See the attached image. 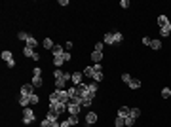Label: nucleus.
I'll list each match as a JSON object with an SVG mask.
<instances>
[{
  "label": "nucleus",
  "instance_id": "obj_39",
  "mask_svg": "<svg viewBox=\"0 0 171 127\" xmlns=\"http://www.w3.org/2000/svg\"><path fill=\"white\" fill-rule=\"evenodd\" d=\"M32 76H42V68H40V67H34V70H32Z\"/></svg>",
  "mask_w": 171,
  "mask_h": 127
},
{
  "label": "nucleus",
  "instance_id": "obj_4",
  "mask_svg": "<svg viewBox=\"0 0 171 127\" xmlns=\"http://www.w3.org/2000/svg\"><path fill=\"white\" fill-rule=\"evenodd\" d=\"M2 61H6V65H8L10 68L15 67V59H13V53L12 51H6V49H4V51H2Z\"/></svg>",
  "mask_w": 171,
  "mask_h": 127
},
{
  "label": "nucleus",
  "instance_id": "obj_43",
  "mask_svg": "<svg viewBox=\"0 0 171 127\" xmlns=\"http://www.w3.org/2000/svg\"><path fill=\"white\" fill-rule=\"evenodd\" d=\"M61 127H72V125H70L69 119H63V122H61Z\"/></svg>",
  "mask_w": 171,
  "mask_h": 127
},
{
  "label": "nucleus",
  "instance_id": "obj_13",
  "mask_svg": "<svg viewBox=\"0 0 171 127\" xmlns=\"http://www.w3.org/2000/svg\"><path fill=\"white\" fill-rule=\"evenodd\" d=\"M29 104H31V97H25V95H19V106L27 108Z\"/></svg>",
  "mask_w": 171,
  "mask_h": 127
},
{
  "label": "nucleus",
  "instance_id": "obj_36",
  "mask_svg": "<svg viewBox=\"0 0 171 127\" xmlns=\"http://www.w3.org/2000/svg\"><path fill=\"white\" fill-rule=\"evenodd\" d=\"M131 80H133V78H131V74H127V72H124V74H122V82H126V83H129Z\"/></svg>",
  "mask_w": 171,
  "mask_h": 127
},
{
  "label": "nucleus",
  "instance_id": "obj_28",
  "mask_svg": "<svg viewBox=\"0 0 171 127\" xmlns=\"http://www.w3.org/2000/svg\"><path fill=\"white\" fill-rule=\"evenodd\" d=\"M63 65H65V59H63V57H55V59H53V67L59 68V67H63Z\"/></svg>",
  "mask_w": 171,
  "mask_h": 127
},
{
  "label": "nucleus",
  "instance_id": "obj_35",
  "mask_svg": "<svg viewBox=\"0 0 171 127\" xmlns=\"http://www.w3.org/2000/svg\"><path fill=\"white\" fill-rule=\"evenodd\" d=\"M40 127H52V119H48V118H44L40 122Z\"/></svg>",
  "mask_w": 171,
  "mask_h": 127
},
{
  "label": "nucleus",
  "instance_id": "obj_37",
  "mask_svg": "<svg viewBox=\"0 0 171 127\" xmlns=\"http://www.w3.org/2000/svg\"><path fill=\"white\" fill-rule=\"evenodd\" d=\"M38 101H40V99H38V95H36V93H32V95H31V104H36Z\"/></svg>",
  "mask_w": 171,
  "mask_h": 127
},
{
  "label": "nucleus",
  "instance_id": "obj_38",
  "mask_svg": "<svg viewBox=\"0 0 171 127\" xmlns=\"http://www.w3.org/2000/svg\"><path fill=\"white\" fill-rule=\"evenodd\" d=\"M120 6H122L124 10H127L129 8V0H120Z\"/></svg>",
  "mask_w": 171,
  "mask_h": 127
},
{
  "label": "nucleus",
  "instance_id": "obj_42",
  "mask_svg": "<svg viewBox=\"0 0 171 127\" xmlns=\"http://www.w3.org/2000/svg\"><path fill=\"white\" fill-rule=\"evenodd\" d=\"M150 40H152V38H148V36H142V44H145V46H150Z\"/></svg>",
  "mask_w": 171,
  "mask_h": 127
},
{
  "label": "nucleus",
  "instance_id": "obj_10",
  "mask_svg": "<svg viewBox=\"0 0 171 127\" xmlns=\"http://www.w3.org/2000/svg\"><path fill=\"white\" fill-rule=\"evenodd\" d=\"M86 87H88V93H89L91 97H95V93H97V89H99V86H97V82H91V83H86Z\"/></svg>",
  "mask_w": 171,
  "mask_h": 127
},
{
  "label": "nucleus",
  "instance_id": "obj_31",
  "mask_svg": "<svg viewBox=\"0 0 171 127\" xmlns=\"http://www.w3.org/2000/svg\"><path fill=\"white\" fill-rule=\"evenodd\" d=\"M103 78H105V74H103V72H95L91 80H93V82H103Z\"/></svg>",
  "mask_w": 171,
  "mask_h": 127
},
{
  "label": "nucleus",
  "instance_id": "obj_22",
  "mask_svg": "<svg viewBox=\"0 0 171 127\" xmlns=\"http://www.w3.org/2000/svg\"><path fill=\"white\" fill-rule=\"evenodd\" d=\"M32 86L34 87H42V83H44V82H42V76H32Z\"/></svg>",
  "mask_w": 171,
  "mask_h": 127
},
{
  "label": "nucleus",
  "instance_id": "obj_25",
  "mask_svg": "<svg viewBox=\"0 0 171 127\" xmlns=\"http://www.w3.org/2000/svg\"><path fill=\"white\" fill-rule=\"evenodd\" d=\"M124 122H126V127H133L137 119H135L133 116H127V118H124Z\"/></svg>",
  "mask_w": 171,
  "mask_h": 127
},
{
  "label": "nucleus",
  "instance_id": "obj_9",
  "mask_svg": "<svg viewBox=\"0 0 171 127\" xmlns=\"http://www.w3.org/2000/svg\"><path fill=\"white\" fill-rule=\"evenodd\" d=\"M129 112H131L129 106H120L118 112H116V116H118V118H127V116H129Z\"/></svg>",
  "mask_w": 171,
  "mask_h": 127
},
{
  "label": "nucleus",
  "instance_id": "obj_41",
  "mask_svg": "<svg viewBox=\"0 0 171 127\" xmlns=\"http://www.w3.org/2000/svg\"><path fill=\"white\" fill-rule=\"evenodd\" d=\"M63 59H65V63L72 59V55H70V51H65V53H63Z\"/></svg>",
  "mask_w": 171,
  "mask_h": 127
},
{
  "label": "nucleus",
  "instance_id": "obj_33",
  "mask_svg": "<svg viewBox=\"0 0 171 127\" xmlns=\"http://www.w3.org/2000/svg\"><path fill=\"white\" fill-rule=\"evenodd\" d=\"M129 116H133L135 119H137V118L141 116V108H131V112H129Z\"/></svg>",
  "mask_w": 171,
  "mask_h": 127
},
{
  "label": "nucleus",
  "instance_id": "obj_14",
  "mask_svg": "<svg viewBox=\"0 0 171 127\" xmlns=\"http://www.w3.org/2000/svg\"><path fill=\"white\" fill-rule=\"evenodd\" d=\"M63 53H65V49H63L61 46H55V47L52 49V55H53V59H55V57H63Z\"/></svg>",
  "mask_w": 171,
  "mask_h": 127
},
{
  "label": "nucleus",
  "instance_id": "obj_29",
  "mask_svg": "<svg viewBox=\"0 0 171 127\" xmlns=\"http://www.w3.org/2000/svg\"><path fill=\"white\" fill-rule=\"evenodd\" d=\"M67 119L70 122V125H78V123H80V118H78V116H70V114H69Z\"/></svg>",
  "mask_w": 171,
  "mask_h": 127
},
{
  "label": "nucleus",
  "instance_id": "obj_11",
  "mask_svg": "<svg viewBox=\"0 0 171 127\" xmlns=\"http://www.w3.org/2000/svg\"><path fill=\"white\" fill-rule=\"evenodd\" d=\"M103 44H106V46L116 44V42H114V32H106L105 34V36H103Z\"/></svg>",
  "mask_w": 171,
  "mask_h": 127
},
{
  "label": "nucleus",
  "instance_id": "obj_27",
  "mask_svg": "<svg viewBox=\"0 0 171 127\" xmlns=\"http://www.w3.org/2000/svg\"><path fill=\"white\" fill-rule=\"evenodd\" d=\"M114 42H116V44H122V42H124V34L122 32H114Z\"/></svg>",
  "mask_w": 171,
  "mask_h": 127
},
{
  "label": "nucleus",
  "instance_id": "obj_15",
  "mask_svg": "<svg viewBox=\"0 0 171 127\" xmlns=\"http://www.w3.org/2000/svg\"><path fill=\"white\" fill-rule=\"evenodd\" d=\"M103 59V51H91V61H93V65L95 63H101Z\"/></svg>",
  "mask_w": 171,
  "mask_h": 127
},
{
  "label": "nucleus",
  "instance_id": "obj_16",
  "mask_svg": "<svg viewBox=\"0 0 171 127\" xmlns=\"http://www.w3.org/2000/svg\"><path fill=\"white\" fill-rule=\"evenodd\" d=\"M150 47L154 49V51L162 49V40H158V38H152V40H150Z\"/></svg>",
  "mask_w": 171,
  "mask_h": 127
},
{
  "label": "nucleus",
  "instance_id": "obj_12",
  "mask_svg": "<svg viewBox=\"0 0 171 127\" xmlns=\"http://www.w3.org/2000/svg\"><path fill=\"white\" fill-rule=\"evenodd\" d=\"M156 23H158V27H160V29H163V27H167V25H169V19H167L166 15H158Z\"/></svg>",
  "mask_w": 171,
  "mask_h": 127
},
{
  "label": "nucleus",
  "instance_id": "obj_18",
  "mask_svg": "<svg viewBox=\"0 0 171 127\" xmlns=\"http://www.w3.org/2000/svg\"><path fill=\"white\" fill-rule=\"evenodd\" d=\"M42 46H44L46 49H53V47H55V44H53V40L49 38V36H48V38H44V42H42Z\"/></svg>",
  "mask_w": 171,
  "mask_h": 127
},
{
  "label": "nucleus",
  "instance_id": "obj_19",
  "mask_svg": "<svg viewBox=\"0 0 171 127\" xmlns=\"http://www.w3.org/2000/svg\"><path fill=\"white\" fill-rule=\"evenodd\" d=\"M25 46H29V47H36V46H38V40H36V36H29V40L25 42Z\"/></svg>",
  "mask_w": 171,
  "mask_h": 127
},
{
  "label": "nucleus",
  "instance_id": "obj_17",
  "mask_svg": "<svg viewBox=\"0 0 171 127\" xmlns=\"http://www.w3.org/2000/svg\"><path fill=\"white\" fill-rule=\"evenodd\" d=\"M34 53H36V51H34V47H29V46H25L23 47V55H25V57H34Z\"/></svg>",
  "mask_w": 171,
  "mask_h": 127
},
{
  "label": "nucleus",
  "instance_id": "obj_40",
  "mask_svg": "<svg viewBox=\"0 0 171 127\" xmlns=\"http://www.w3.org/2000/svg\"><path fill=\"white\" fill-rule=\"evenodd\" d=\"M103 47H105L103 42H97V44H95V51H103Z\"/></svg>",
  "mask_w": 171,
  "mask_h": 127
},
{
  "label": "nucleus",
  "instance_id": "obj_3",
  "mask_svg": "<svg viewBox=\"0 0 171 127\" xmlns=\"http://www.w3.org/2000/svg\"><path fill=\"white\" fill-rule=\"evenodd\" d=\"M67 106H69V104H65V103H49V110L55 112V114H63V112H67Z\"/></svg>",
  "mask_w": 171,
  "mask_h": 127
},
{
  "label": "nucleus",
  "instance_id": "obj_1",
  "mask_svg": "<svg viewBox=\"0 0 171 127\" xmlns=\"http://www.w3.org/2000/svg\"><path fill=\"white\" fill-rule=\"evenodd\" d=\"M49 103H70V97L67 93V89H55L53 93H49Z\"/></svg>",
  "mask_w": 171,
  "mask_h": 127
},
{
  "label": "nucleus",
  "instance_id": "obj_26",
  "mask_svg": "<svg viewBox=\"0 0 171 127\" xmlns=\"http://www.w3.org/2000/svg\"><path fill=\"white\" fill-rule=\"evenodd\" d=\"M114 127H126V122H124V118H114Z\"/></svg>",
  "mask_w": 171,
  "mask_h": 127
},
{
  "label": "nucleus",
  "instance_id": "obj_45",
  "mask_svg": "<svg viewBox=\"0 0 171 127\" xmlns=\"http://www.w3.org/2000/svg\"><path fill=\"white\" fill-rule=\"evenodd\" d=\"M167 29H169V31H171V21H169V25H167Z\"/></svg>",
  "mask_w": 171,
  "mask_h": 127
},
{
  "label": "nucleus",
  "instance_id": "obj_30",
  "mask_svg": "<svg viewBox=\"0 0 171 127\" xmlns=\"http://www.w3.org/2000/svg\"><path fill=\"white\" fill-rule=\"evenodd\" d=\"M29 36H31V34L25 32V31H19V34H17V38H19V40H23V42H27V40H29Z\"/></svg>",
  "mask_w": 171,
  "mask_h": 127
},
{
  "label": "nucleus",
  "instance_id": "obj_20",
  "mask_svg": "<svg viewBox=\"0 0 171 127\" xmlns=\"http://www.w3.org/2000/svg\"><path fill=\"white\" fill-rule=\"evenodd\" d=\"M80 103H82V106H91V103H93V99L91 97H80Z\"/></svg>",
  "mask_w": 171,
  "mask_h": 127
},
{
  "label": "nucleus",
  "instance_id": "obj_44",
  "mask_svg": "<svg viewBox=\"0 0 171 127\" xmlns=\"http://www.w3.org/2000/svg\"><path fill=\"white\" fill-rule=\"evenodd\" d=\"M59 6H69V0H59Z\"/></svg>",
  "mask_w": 171,
  "mask_h": 127
},
{
  "label": "nucleus",
  "instance_id": "obj_21",
  "mask_svg": "<svg viewBox=\"0 0 171 127\" xmlns=\"http://www.w3.org/2000/svg\"><path fill=\"white\" fill-rule=\"evenodd\" d=\"M67 93H69V97L72 99V97H80L78 95V89H76V86H70V87H67Z\"/></svg>",
  "mask_w": 171,
  "mask_h": 127
},
{
  "label": "nucleus",
  "instance_id": "obj_24",
  "mask_svg": "<svg viewBox=\"0 0 171 127\" xmlns=\"http://www.w3.org/2000/svg\"><path fill=\"white\" fill-rule=\"evenodd\" d=\"M127 86H129V89H139L141 87V80H137V78H133L129 83H127Z\"/></svg>",
  "mask_w": 171,
  "mask_h": 127
},
{
  "label": "nucleus",
  "instance_id": "obj_23",
  "mask_svg": "<svg viewBox=\"0 0 171 127\" xmlns=\"http://www.w3.org/2000/svg\"><path fill=\"white\" fill-rule=\"evenodd\" d=\"M82 74H84V76H88V78H93V74H95V70H93V67H86Z\"/></svg>",
  "mask_w": 171,
  "mask_h": 127
},
{
  "label": "nucleus",
  "instance_id": "obj_5",
  "mask_svg": "<svg viewBox=\"0 0 171 127\" xmlns=\"http://www.w3.org/2000/svg\"><path fill=\"white\" fill-rule=\"evenodd\" d=\"M32 93H34V86H32V83H23L21 89H19V95H25V97H31Z\"/></svg>",
  "mask_w": 171,
  "mask_h": 127
},
{
  "label": "nucleus",
  "instance_id": "obj_32",
  "mask_svg": "<svg viewBox=\"0 0 171 127\" xmlns=\"http://www.w3.org/2000/svg\"><path fill=\"white\" fill-rule=\"evenodd\" d=\"M169 34H171V31L167 29V27H163V29H160V36H163V38H167Z\"/></svg>",
  "mask_w": 171,
  "mask_h": 127
},
{
  "label": "nucleus",
  "instance_id": "obj_7",
  "mask_svg": "<svg viewBox=\"0 0 171 127\" xmlns=\"http://www.w3.org/2000/svg\"><path fill=\"white\" fill-rule=\"evenodd\" d=\"M97 119H99V116L95 114V112H88V114H86V123H88V125L97 123Z\"/></svg>",
  "mask_w": 171,
  "mask_h": 127
},
{
  "label": "nucleus",
  "instance_id": "obj_8",
  "mask_svg": "<svg viewBox=\"0 0 171 127\" xmlns=\"http://www.w3.org/2000/svg\"><path fill=\"white\" fill-rule=\"evenodd\" d=\"M82 80H84V74H80V72H72V78H70L72 86H80V83H84Z\"/></svg>",
  "mask_w": 171,
  "mask_h": 127
},
{
  "label": "nucleus",
  "instance_id": "obj_6",
  "mask_svg": "<svg viewBox=\"0 0 171 127\" xmlns=\"http://www.w3.org/2000/svg\"><path fill=\"white\" fill-rule=\"evenodd\" d=\"M80 106L82 104H76V103H69V106H67V112L70 116H78V112H80Z\"/></svg>",
  "mask_w": 171,
  "mask_h": 127
},
{
  "label": "nucleus",
  "instance_id": "obj_2",
  "mask_svg": "<svg viewBox=\"0 0 171 127\" xmlns=\"http://www.w3.org/2000/svg\"><path fill=\"white\" fill-rule=\"evenodd\" d=\"M34 119H36V114H34V110L32 108H23V123L25 125H31L34 123Z\"/></svg>",
  "mask_w": 171,
  "mask_h": 127
},
{
  "label": "nucleus",
  "instance_id": "obj_34",
  "mask_svg": "<svg viewBox=\"0 0 171 127\" xmlns=\"http://www.w3.org/2000/svg\"><path fill=\"white\" fill-rule=\"evenodd\" d=\"M162 97H163V99H169V97H171V89H169V87H163V89H162Z\"/></svg>",
  "mask_w": 171,
  "mask_h": 127
}]
</instances>
